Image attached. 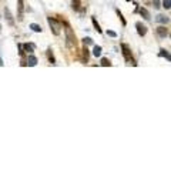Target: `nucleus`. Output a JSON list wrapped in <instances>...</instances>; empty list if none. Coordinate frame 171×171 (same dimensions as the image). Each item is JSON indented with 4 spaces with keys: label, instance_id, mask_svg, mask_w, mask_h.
Masks as SVG:
<instances>
[{
    "label": "nucleus",
    "instance_id": "f257e3e1",
    "mask_svg": "<svg viewBox=\"0 0 171 171\" xmlns=\"http://www.w3.org/2000/svg\"><path fill=\"white\" fill-rule=\"evenodd\" d=\"M63 24H64V27H66V29H64V33H66V40H67L66 43H67V46H69V47H74L76 46L74 32L71 30V27H70V24H69V23H66V21H64Z\"/></svg>",
    "mask_w": 171,
    "mask_h": 171
},
{
    "label": "nucleus",
    "instance_id": "f03ea898",
    "mask_svg": "<svg viewBox=\"0 0 171 171\" xmlns=\"http://www.w3.org/2000/svg\"><path fill=\"white\" fill-rule=\"evenodd\" d=\"M47 23H49V26H50V29L54 36H58V34L61 33V23L60 21H57L53 17H47Z\"/></svg>",
    "mask_w": 171,
    "mask_h": 171
},
{
    "label": "nucleus",
    "instance_id": "7ed1b4c3",
    "mask_svg": "<svg viewBox=\"0 0 171 171\" xmlns=\"http://www.w3.org/2000/svg\"><path fill=\"white\" fill-rule=\"evenodd\" d=\"M121 50H123V56H124L125 61L133 63L134 66H136V63H134V60H133V56H131V50H130V47L127 46V44H121Z\"/></svg>",
    "mask_w": 171,
    "mask_h": 171
},
{
    "label": "nucleus",
    "instance_id": "20e7f679",
    "mask_svg": "<svg viewBox=\"0 0 171 171\" xmlns=\"http://www.w3.org/2000/svg\"><path fill=\"white\" fill-rule=\"evenodd\" d=\"M136 27H137V33H138V36H141V37H144L147 34V26H144L141 23V21H137L136 23Z\"/></svg>",
    "mask_w": 171,
    "mask_h": 171
},
{
    "label": "nucleus",
    "instance_id": "39448f33",
    "mask_svg": "<svg viewBox=\"0 0 171 171\" xmlns=\"http://www.w3.org/2000/svg\"><path fill=\"white\" fill-rule=\"evenodd\" d=\"M157 34H158L160 37L165 39L168 36V29L165 26H160V27H157Z\"/></svg>",
    "mask_w": 171,
    "mask_h": 171
},
{
    "label": "nucleus",
    "instance_id": "423d86ee",
    "mask_svg": "<svg viewBox=\"0 0 171 171\" xmlns=\"http://www.w3.org/2000/svg\"><path fill=\"white\" fill-rule=\"evenodd\" d=\"M4 17L7 19L9 24H10V26H14V20H13V16H12V13H10V10H9L7 7L4 9Z\"/></svg>",
    "mask_w": 171,
    "mask_h": 171
},
{
    "label": "nucleus",
    "instance_id": "0eeeda50",
    "mask_svg": "<svg viewBox=\"0 0 171 171\" xmlns=\"http://www.w3.org/2000/svg\"><path fill=\"white\" fill-rule=\"evenodd\" d=\"M138 12H140V14L143 16V19H144V20H151V14H150V12H148L147 9L141 7L140 10H138Z\"/></svg>",
    "mask_w": 171,
    "mask_h": 171
},
{
    "label": "nucleus",
    "instance_id": "6e6552de",
    "mask_svg": "<svg viewBox=\"0 0 171 171\" xmlns=\"http://www.w3.org/2000/svg\"><path fill=\"white\" fill-rule=\"evenodd\" d=\"M36 64H37V57H34V56H29V58H27V63H26V66L34 67Z\"/></svg>",
    "mask_w": 171,
    "mask_h": 171
},
{
    "label": "nucleus",
    "instance_id": "1a4fd4ad",
    "mask_svg": "<svg viewBox=\"0 0 171 171\" xmlns=\"http://www.w3.org/2000/svg\"><path fill=\"white\" fill-rule=\"evenodd\" d=\"M155 20L158 21V23H161V24H167L168 21H170V19H168L167 16H164V14H158Z\"/></svg>",
    "mask_w": 171,
    "mask_h": 171
},
{
    "label": "nucleus",
    "instance_id": "9d476101",
    "mask_svg": "<svg viewBox=\"0 0 171 171\" xmlns=\"http://www.w3.org/2000/svg\"><path fill=\"white\" fill-rule=\"evenodd\" d=\"M21 47H23V50L24 51H27V53H33V50H34V44H29V43H26V44H21Z\"/></svg>",
    "mask_w": 171,
    "mask_h": 171
},
{
    "label": "nucleus",
    "instance_id": "9b49d317",
    "mask_svg": "<svg viewBox=\"0 0 171 171\" xmlns=\"http://www.w3.org/2000/svg\"><path fill=\"white\" fill-rule=\"evenodd\" d=\"M91 23H93V26H94V29H96L97 33H103V30H101L100 24L97 23V19H96V17H91Z\"/></svg>",
    "mask_w": 171,
    "mask_h": 171
},
{
    "label": "nucleus",
    "instance_id": "f8f14e48",
    "mask_svg": "<svg viewBox=\"0 0 171 171\" xmlns=\"http://www.w3.org/2000/svg\"><path fill=\"white\" fill-rule=\"evenodd\" d=\"M17 7H19V12H20V16H19V19H23L21 17V13H23V10H24V3H23V0H17Z\"/></svg>",
    "mask_w": 171,
    "mask_h": 171
},
{
    "label": "nucleus",
    "instance_id": "ddd939ff",
    "mask_svg": "<svg viewBox=\"0 0 171 171\" xmlns=\"http://www.w3.org/2000/svg\"><path fill=\"white\" fill-rule=\"evenodd\" d=\"M160 56H161V57H165L167 58V61H170L171 60L170 53H168V50H165V49H161V50H160Z\"/></svg>",
    "mask_w": 171,
    "mask_h": 171
},
{
    "label": "nucleus",
    "instance_id": "4468645a",
    "mask_svg": "<svg viewBox=\"0 0 171 171\" xmlns=\"http://www.w3.org/2000/svg\"><path fill=\"white\" fill-rule=\"evenodd\" d=\"M30 29L33 30V32H36V33H42V26H39V24H36V23H32L30 24Z\"/></svg>",
    "mask_w": 171,
    "mask_h": 171
},
{
    "label": "nucleus",
    "instance_id": "2eb2a0df",
    "mask_svg": "<svg viewBox=\"0 0 171 171\" xmlns=\"http://www.w3.org/2000/svg\"><path fill=\"white\" fill-rule=\"evenodd\" d=\"M101 47L100 46H94V49H93V56H96V57H100L101 56Z\"/></svg>",
    "mask_w": 171,
    "mask_h": 171
},
{
    "label": "nucleus",
    "instance_id": "dca6fc26",
    "mask_svg": "<svg viewBox=\"0 0 171 171\" xmlns=\"http://www.w3.org/2000/svg\"><path fill=\"white\" fill-rule=\"evenodd\" d=\"M88 54H90V53H88V49L84 46V49H83V61L84 63L88 61Z\"/></svg>",
    "mask_w": 171,
    "mask_h": 171
},
{
    "label": "nucleus",
    "instance_id": "f3484780",
    "mask_svg": "<svg viewBox=\"0 0 171 171\" xmlns=\"http://www.w3.org/2000/svg\"><path fill=\"white\" fill-rule=\"evenodd\" d=\"M47 58H49V61H50L51 64H54V63H56V58H54V56H53V53H51L50 49L47 50Z\"/></svg>",
    "mask_w": 171,
    "mask_h": 171
},
{
    "label": "nucleus",
    "instance_id": "a211bd4d",
    "mask_svg": "<svg viewBox=\"0 0 171 171\" xmlns=\"http://www.w3.org/2000/svg\"><path fill=\"white\" fill-rule=\"evenodd\" d=\"M101 66H103V67H110V66H111V63H110L109 58L103 57V58H101Z\"/></svg>",
    "mask_w": 171,
    "mask_h": 171
},
{
    "label": "nucleus",
    "instance_id": "6ab92c4d",
    "mask_svg": "<svg viewBox=\"0 0 171 171\" xmlns=\"http://www.w3.org/2000/svg\"><path fill=\"white\" fill-rule=\"evenodd\" d=\"M80 6H81L80 0H73V9L74 10H80Z\"/></svg>",
    "mask_w": 171,
    "mask_h": 171
},
{
    "label": "nucleus",
    "instance_id": "aec40b11",
    "mask_svg": "<svg viewBox=\"0 0 171 171\" xmlns=\"http://www.w3.org/2000/svg\"><path fill=\"white\" fill-rule=\"evenodd\" d=\"M116 12H117V16L120 17V20L123 21V26H125V24H127V21H125V19H124V17H123V14H121V12H120V10H116Z\"/></svg>",
    "mask_w": 171,
    "mask_h": 171
},
{
    "label": "nucleus",
    "instance_id": "412c9836",
    "mask_svg": "<svg viewBox=\"0 0 171 171\" xmlns=\"http://www.w3.org/2000/svg\"><path fill=\"white\" fill-rule=\"evenodd\" d=\"M83 43H84V46L93 44V39H90V37H84V39H83Z\"/></svg>",
    "mask_w": 171,
    "mask_h": 171
},
{
    "label": "nucleus",
    "instance_id": "4be33fe9",
    "mask_svg": "<svg viewBox=\"0 0 171 171\" xmlns=\"http://www.w3.org/2000/svg\"><path fill=\"white\" fill-rule=\"evenodd\" d=\"M163 7L168 10V9L171 7V0H164V2H163Z\"/></svg>",
    "mask_w": 171,
    "mask_h": 171
},
{
    "label": "nucleus",
    "instance_id": "5701e85b",
    "mask_svg": "<svg viewBox=\"0 0 171 171\" xmlns=\"http://www.w3.org/2000/svg\"><path fill=\"white\" fill-rule=\"evenodd\" d=\"M107 34H109L110 37H117V33L113 32V30H107Z\"/></svg>",
    "mask_w": 171,
    "mask_h": 171
},
{
    "label": "nucleus",
    "instance_id": "b1692460",
    "mask_svg": "<svg viewBox=\"0 0 171 171\" xmlns=\"http://www.w3.org/2000/svg\"><path fill=\"white\" fill-rule=\"evenodd\" d=\"M153 4H154L155 9H160L161 7V4H160V0H153Z\"/></svg>",
    "mask_w": 171,
    "mask_h": 171
},
{
    "label": "nucleus",
    "instance_id": "393cba45",
    "mask_svg": "<svg viewBox=\"0 0 171 171\" xmlns=\"http://www.w3.org/2000/svg\"><path fill=\"white\" fill-rule=\"evenodd\" d=\"M17 47H19V53H20V56H23V54H24V50H23V47H21V44H19Z\"/></svg>",
    "mask_w": 171,
    "mask_h": 171
},
{
    "label": "nucleus",
    "instance_id": "a878e982",
    "mask_svg": "<svg viewBox=\"0 0 171 171\" xmlns=\"http://www.w3.org/2000/svg\"><path fill=\"white\" fill-rule=\"evenodd\" d=\"M0 30H2V24H0Z\"/></svg>",
    "mask_w": 171,
    "mask_h": 171
}]
</instances>
